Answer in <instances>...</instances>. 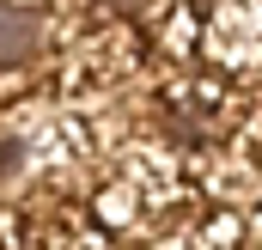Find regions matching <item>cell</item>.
Instances as JSON below:
<instances>
[{"mask_svg": "<svg viewBox=\"0 0 262 250\" xmlns=\"http://www.w3.org/2000/svg\"><path fill=\"white\" fill-rule=\"evenodd\" d=\"M152 31H159V61H183V67L195 61V37H201V12L195 6H171Z\"/></svg>", "mask_w": 262, "mask_h": 250, "instance_id": "obj_1", "label": "cell"}, {"mask_svg": "<svg viewBox=\"0 0 262 250\" xmlns=\"http://www.w3.org/2000/svg\"><path fill=\"white\" fill-rule=\"evenodd\" d=\"M171 6H177V0H128V12L140 18V25H159V18H165Z\"/></svg>", "mask_w": 262, "mask_h": 250, "instance_id": "obj_2", "label": "cell"}, {"mask_svg": "<svg viewBox=\"0 0 262 250\" xmlns=\"http://www.w3.org/2000/svg\"><path fill=\"white\" fill-rule=\"evenodd\" d=\"M177 6H195V0H177Z\"/></svg>", "mask_w": 262, "mask_h": 250, "instance_id": "obj_3", "label": "cell"}]
</instances>
